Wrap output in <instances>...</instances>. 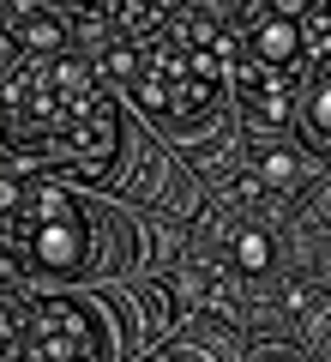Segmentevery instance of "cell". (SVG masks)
<instances>
[{
    "label": "cell",
    "mask_w": 331,
    "mask_h": 362,
    "mask_svg": "<svg viewBox=\"0 0 331 362\" xmlns=\"http://www.w3.org/2000/svg\"><path fill=\"white\" fill-rule=\"evenodd\" d=\"M229 73V42L217 37L205 13H181L163 42H145L139 61V103L157 121H199L211 115Z\"/></svg>",
    "instance_id": "cell-1"
},
{
    "label": "cell",
    "mask_w": 331,
    "mask_h": 362,
    "mask_svg": "<svg viewBox=\"0 0 331 362\" xmlns=\"http://www.w3.org/2000/svg\"><path fill=\"white\" fill-rule=\"evenodd\" d=\"M30 259H37L42 272H78L85 266V218L73 211V199L54 194V187H42L37 194V211H30Z\"/></svg>",
    "instance_id": "cell-2"
},
{
    "label": "cell",
    "mask_w": 331,
    "mask_h": 362,
    "mask_svg": "<svg viewBox=\"0 0 331 362\" xmlns=\"http://www.w3.org/2000/svg\"><path fill=\"white\" fill-rule=\"evenodd\" d=\"M30 320H37V362H97V314L78 308V302L66 296H42L37 308H30Z\"/></svg>",
    "instance_id": "cell-3"
},
{
    "label": "cell",
    "mask_w": 331,
    "mask_h": 362,
    "mask_svg": "<svg viewBox=\"0 0 331 362\" xmlns=\"http://www.w3.org/2000/svg\"><path fill=\"white\" fill-rule=\"evenodd\" d=\"M235 90H241V103L253 121H289V73H277V66L253 61V54H235Z\"/></svg>",
    "instance_id": "cell-4"
},
{
    "label": "cell",
    "mask_w": 331,
    "mask_h": 362,
    "mask_svg": "<svg viewBox=\"0 0 331 362\" xmlns=\"http://www.w3.org/2000/svg\"><path fill=\"white\" fill-rule=\"evenodd\" d=\"M241 54H253V61L289 73L295 54H301V13H259L253 30H247V42H241Z\"/></svg>",
    "instance_id": "cell-5"
},
{
    "label": "cell",
    "mask_w": 331,
    "mask_h": 362,
    "mask_svg": "<svg viewBox=\"0 0 331 362\" xmlns=\"http://www.w3.org/2000/svg\"><path fill=\"white\" fill-rule=\"evenodd\" d=\"M18 49H37V54L66 49V25L54 13H18Z\"/></svg>",
    "instance_id": "cell-6"
},
{
    "label": "cell",
    "mask_w": 331,
    "mask_h": 362,
    "mask_svg": "<svg viewBox=\"0 0 331 362\" xmlns=\"http://www.w3.org/2000/svg\"><path fill=\"white\" fill-rule=\"evenodd\" d=\"M301 49L319 54V61H331V6H313L301 18Z\"/></svg>",
    "instance_id": "cell-7"
},
{
    "label": "cell",
    "mask_w": 331,
    "mask_h": 362,
    "mask_svg": "<svg viewBox=\"0 0 331 362\" xmlns=\"http://www.w3.org/2000/svg\"><path fill=\"white\" fill-rule=\"evenodd\" d=\"M235 266H241V272H265L271 266V235L241 230V235H235Z\"/></svg>",
    "instance_id": "cell-8"
},
{
    "label": "cell",
    "mask_w": 331,
    "mask_h": 362,
    "mask_svg": "<svg viewBox=\"0 0 331 362\" xmlns=\"http://www.w3.org/2000/svg\"><path fill=\"white\" fill-rule=\"evenodd\" d=\"M259 181H265V187H295V157L277 151V145L259 151Z\"/></svg>",
    "instance_id": "cell-9"
},
{
    "label": "cell",
    "mask_w": 331,
    "mask_h": 362,
    "mask_svg": "<svg viewBox=\"0 0 331 362\" xmlns=\"http://www.w3.org/2000/svg\"><path fill=\"white\" fill-rule=\"evenodd\" d=\"M307 127L331 139V78H325V85H313V97H307Z\"/></svg>",
    "instance_id": "cell-10"
},
{
    "label": "cell",
    "mask_w": 331,
    "mask_h": 362,
    "mask_svg": "<svg viewBox=\"0 0 331 362\" xmlns=\"http://www.w3.org/2000/svg\"><path fill=\"white\" fill-rule=\"evenodd\" d=\"M18 199H25V187L13 175H0V211H18Z\"/></svg>",
    "instance_id": "cell-11"
}]
</instances>
